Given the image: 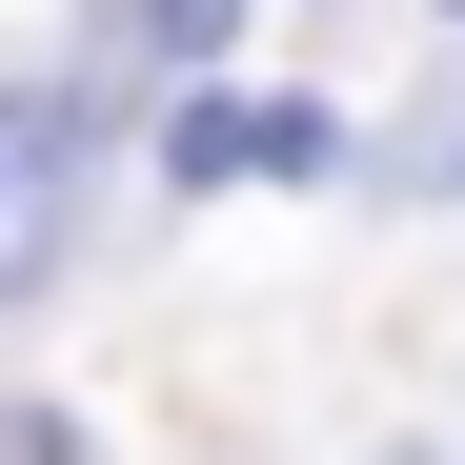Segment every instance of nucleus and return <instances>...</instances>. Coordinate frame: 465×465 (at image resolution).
<instances>
[{
  "label": "nucleus",
  "mask_w": 465,
  "mask_h": 465,
  "mask_svg": "<svg viewBox=\"0 0 465 465\" xmlns=\"http://www.w3.org/2000/svg\"><path fill=\"white\" fill-rule=\"evenodd\" d=\"M61 183H82V122H61V102H0V303L61 263Z\"/></svg>",
  "instance_id": "nucleus-1"
}]
</instances>
